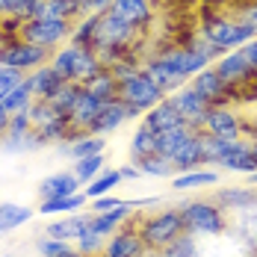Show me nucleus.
Segmentation results:
<instances>
[{"mask_svg": "<svg viewBox=\"0 0 257 257\" xmlns=\"http://www.w3.org/2000/svg\"><path fill=\"white\" fill-rule=\"evenodd\" d=\"M148 257H157V254H148Z\"/></svg>", "mask_w": 257, "mask_h": 257, "instance_id": "0e129e2a", "label": "nucleus"}, {"mask_svg": "<svg viewBox=\"0 0 257 257\" xmlns=\"http://www.w3.org/2000/svg\"><path fill=\"white\" fill-rule=\"evenodd\" d=\"M0 257H9V254H0Z\"/></svg>", "mask_w": 257, "mask_h": 257, "instance_id": "e2e57ef3", "label": "nucleus"}, {"mask_svg": "<svg viewBox=\"0 0 257 257\" xmlns=\"http://www.w3.org/2000/svg\"><path fill=\"white\" fill-rule=\"evenodd\" d=\"M89 207V198L77 192L68 198H51V201H39V213L42 216H68V213H80Z\"/></svg>", "mask_w": 257, "mask_h": 257, "instance_id": "7c9ffc66", "label": "nucleus"}, {"mask_svg": "<svg viewBox=\"0 0 257 257\" xmlns=\"http://www.w3.org/2000/svg\"><path fill=\"white\" fill-rule=\"evenodd\" d=\"M157 257H204V239H198V236L183 231L178 239H172Z\"/></svg>", "mask_w": 257, "mask_h": 257, "instance_id": "473e14b6", "label": "nucleus"}, {"mask_svg": "<svg viewBox=\"0 0 257 257\" xmlns=\"http://www.w3.org/2000/svg\"><path fill=\"white\" fill-rule=\"evenodd\" d=\"M112 12H118L124 21L139 27L142 33H148L151 24L157 21V6L154 0H112Z\"/></svg>", "mask_w": 257, "mask_h": 257, "instance_id": "412c9836", "label": "nucleus"}, {"mask_svg": "<svg viewBox=\"0 0 257 257\" xmlns=\"http://www.w3.org/2000/svg\"><path fill=\"white\" fill-rule=\"evenodd\" d=\"M180 216H183V231L198 236V239H219L231 231V219L213 198L195 195L180 201Z\"/></svg>", "mask_w": 257, "mask_h": 257, "instance_id": "7ed1b4c3", "label": "nucleus"}, {"mask_svg": "<svg viewBox=\"0 0 257 257\" xmlns=\"http://www.w3.org/2000/svg\"><path fill=\"white\" fill-rule=\"evenodd\" d=\"M68 169H71L74 178L86 186V183H92V180L106 169V154H92V157H83V160H74Z\"/></svg>", "mask_w": 257, "mask_h": 257, "instance_id": "f704fd0d", "label": "nucleus"}, {"mask_svg": "<svg viewBox=\"0 0 257 257\" xmlns=\"http://www.w3.org/2000/svg\"><path fill=\"white\" fill-rule=\"evenodd\" d=\"M136 166H139V172H142V178H157V180H172L178 172H175V166H172V160L163 154H148V157H139V160H133Z\"/></svg>", "mask_w": 257, "mask_h": 257, "instance_id": "2f4dec72", "label": "nucleus"}, {"mask_svg": "<svg viewBox=\"0 0 257 257\" xmlns=\"http://www.w3.org/2000/svg\"><path fill=\"white\" fill-rule=\"evenodd\" d=\"M157 3H163V0H154V6H157Z\"/></svg>", "mask_w": 257, "mask_h": 257, "instance_id": "052dcab7", "label": "nucleus"}, {"mask_svg": "<svg viewBox=\"0 0 257 257\" xmlns=\"http://www.w3.org/2000/svg\"><path fill=\"white\" fill-rule=\"evenodd\" d=\"M228 216H239L257 207V186L251 183H236V186H216L210 195Z\"/></svg>", "mask_w": 257, "mask_h": 257, "instance_id": "ddd939ff", "label": "nucleus"}, {"mask_svg": "<svg viewBox=\"0 0 257 257\" xmlns=\"http://www.w3.org/2000/svg\"><path fill=\"white\" fill-rule=\"evenodd\" d=\"M148 154H157V133L139 118V127L130 136V157L139 160V157H148Z\"/></svg>", "mask_w": 257, "mask_h": 257, "instance_id": "72a5a7b5", "label": "nucleus"}, {"mask_svg": "<svg viewBox=\"0 0 257 257\" xmlns=\"http://www.w3.org/2000/svg\"><path fill=\"white\" fill-rule=\"evenodd\" d=\"M163 98H166V95L157 89L154 80L145 74V68H139L133 77H127L121 86H118V101L127 103V109L133 112V118H136V121H139L151 106H157Z\"/></svg>", "mask_w": 257, "mask_h": 257, "instance_id": "423d86ee", "label": "nucleus"}, {"mask_svg": "<svg viewBox=\"0 0 257 257\" xmlns=\"http://www.w3.org/2000/svg\"><path fill=\"white\" fill-rule=\"evenodd\" d=\"M92 257H103V254H92Z\"/></svg>", "mask_w": 257, "mask_h": 257, "instance_id": "680f3d73", "label": "nucleus"}, {"mask_svg": "<svg viewBox=\"0 0 257 257\" xmlns=\"http://www.w3.org/2000/svg\"><path fill=\"white\" fill-rule=\"evenodd\" d=\"M30 118H33V130L42 133V139L48 145H62L71 133V121L65 112H59L51 101H33L30 106Z\"/></svg>", "mask_w": 257, "mask_h": 257, "instance_id": "1a4fd4ad", "label": "nucleus"}, {"mask_svg": "<svg viewBox=\"0 0 257 257\" xmlns=\"http://www.w3.org/2000/svg\"><path fill=\"white\" fill-rule=\"evenodd\" d=\"M51 65L62 80H71L80 86L103 71V62L98 59V53L86 45H74V42H65L62 48H56L51 56Z\"/></svg>", "mask_w": 257, "mask_h": 257, "instance_id": "39448f33", "label": "nucleus"}, {"mask_svg": "<svg viewBox=\"0 0 257 257\" xmlns=\"http://www.w3.org/2000/svg\"><path fill=\"white\" fill-rule=\"evenodd\" d=\"M95 27H98V15H83V18H77V21H74V33H71V42H74V45L92 48Z\"/></svg>", "mask_w": 257, "mask_h": 257, "instance_id": "a19ab883", "label": "nucleus"}, {"mask_svg": "<svg viewBox=\"0 0 257 257\" xmlns=\"http://www.w3.org/2000/svg\"><path fill=\"white\" fill-rule=\"evenodd\" d=\"M71 245H74V242L53 239V236H45V233H39V239H36V248H39V254L42 257H59V254H65Z\"/></svg>", "mask_w": 257, "mask_h": 257, "instance_id": "37998d69", "label": "nucleus"}, {"mask_svg": "<svg viewBox=\"0 0 257 257\" xmlns=\"http://www.w3.org/2000/svg\"><path fill=\"white\" fill-rule=\"evenodd\" d=\"M189 86L198 92V95H204L210 106H225V103H239V92L231 89L225 80L219 77V71L213 68V65H207L204 71H198L195 77L189 80Z\"/></svg>", "mask_w": 257, "mask_h": 257, "instance_id": "9b49d317", "label": "nucleus"}, {"mask_svg": "<svg viewBox=\"0 0 257 257\" xmlns=\"http://www.w3.org/2000/svg\"><path fill=\"white\" fill-rule=\"evenodd\" d=\"M74 245H77V248H80V251H83L86 257H92V254H103V245H106V236H98V233L86 231V233H83V236L77 239V242H74Z\"/></svg>", "mask_w": 257, "mask_h": 257, "instance_id": "a18cd8bd", "label": "nucleus"}, {"mask_svg": "<svg viewBox=\"0 0 257 257\" xmlns=\"http://www.w3.org/2000/svg\"><path fill=\"white\" fill-rule=\"evenodd\" d=\"M201 6H204V9H228L231 0H201Z\"/></svg>", "mask_w": 257, "mask_h": 257, "instance_id": "5fc2aeb1", "label": "nucleus"}, {"mask_svg": "<svg viewBox=\"0 0 257 257\" xmlns=\"http://www.w3.org/2000/svg\"><path fill=\"white\" fill-rule=\"evenodd\" d=\"M219 178H222L219 169L201 166V169H192V172H180L169 183H172L175 192H195V189H207V186H219Z\"/></svg>", "mask_w": 257, "mask_h": 257, "instance_id": "393cba45", "label": "nucleus"}, {"mask_svg": "<svg viewBox=\"0 0 257 257\" xmlns=\"http://www.w3.org/2000/svg\"><path fill=\"white\" fill-rule=\"evenodd\" d=\"M39 18H59V21H77L80 0H45L39 9Z\"/></svg>", "mask_w": 257, "mask_h": 257, "instance_id": "c9c22d12", "label": "nucleus"}, {"mask_svg": "<svg viewBox=\"0 0 257 257\" xmlns=\"http://www.w3.org/2000/svg\"><path fill=\"white\" fill-rule=\"evenodd\" d=\"M112 9V0H80V18L83 15H103Z\"/></svg>", "mask_w": 257, "mask_h": 257, "instance_id": "de8ad7c7", "label": "nucleus"}, {"mask_svg": "<svg viewBox=\"0 0 257 257\" xmlns=\"http://www.w3.org/2000/svg\"><path fill=\"white\" fill-rule=\"evenodd\" d=\"M83 192V183L74 178L71 169H59L39 183V201H51V198H68Z\"/></svg>", "mask_w": 257, "mask_h": 257, "instance_id": "6ab92c4d", "label": "nucleus"}, {"mask_svg": "<svg viewBox=\"0 0 257 257\" xmlns=\"http://www.w3.org/2000/svg\"><path fill=\"white\" fill-rule=\"evenodd\" d=\"M216 169H219L222 175H242V178H248L251 172H257V157H254V151H251V145H248V139L239 136V139L233 142V148L222 157V163H219Z\"/></svg>", "mask_w": 257, "mask_h": 257, "instance_id": "a211bd4d", "label": "nucleus"}, {"mask_svg": "<svg viewBox=\"0 0 257 257\" xmlns=\"http://www.w3.org/2000/svg\"><path fill=\"white\" fill-rule=\"evenodd\" d=\"M33 130V118H30V112H18V115H12V121H9V130L6 133H12V136H24Z\"/></svg>", "mask_w": 257, "mask_h": 257, "instance_id": "09e8293b", "label": "nucleus"}, {"mask_svg": "<svg viewBox=\"0 0 257 257\" xmlns=\"http://www.w3.org/2000/svg\"><path fill=\"white\" fill-rule=\"evenodd\" d=\"M195 33L210 42V45H219L225 51H236L242 48L245 42H251L257 33L248 24H242L239 18H233L228 9H198V18H195Z\"/></svg>", "mask_w": 257, "mask_h": 257, "instance_id": "f03ea898", "label": "nucleus"}, {"mask_svg": "<svg viewBox=\"0 0 257 257\" xmlns=\"http://www.w3.org/2000/svg\"><path fill=\"white\" fill-rule=\"evenodd\" d=\"M145 39V33L139 27L124 21L118 12H103L98 15V27H95V39H92V51L98 53L103 68H109L115 59H121L127 51H133L139 42Z\"/></svg>", "mask_w": 257, "mask_h": 257, "instance_id": "f257e3e1", "label": "nucleus"}, {"mask_svg": "<svg viewBox=\"0 0 257 257\" xmlns=\"http://www.w3.org/2000/svg\"><path fill=\"white\" fill-rule=\"evenodd\" d=\"M59 257H86V254H83V251H80L77 245H71V248H68V251H65V254H59Z\"/></svg>", "mask_w": 257, "mask_h": 257, "instance_id": "4d7b16f0", "label": "nucleus"}, {"mask_svg": "<svg viewBox=\"0 0 257 257\" xmlns=\"http://www.w3.org/2000/svg\"><path fill=\"white\" fill-rule=\"evenodd\" d=\"M89 222H92V210L89 213H68V216H53L51 222L45 225V236L53 239H65V242H77L83 233L89 231Z\"/></svg>", "mask_w": 257, "mask_h": 257, "instance_id": "dca6fc26", "label": "nucleus"}, {"mask_svg": "<svg viewBox=\"0 0 257 257\" xmlns=\"http://www.w3.org/2000/svg\"><path fill=\"white\" fill-rule=\"evenodd\" d=\"M228 12H231L233 18H239L242 24H248L257 33V0H231Z\"/></svg>", "mask_w": 257, "mask_h": 257, "instance_id": "79ce46f5", "label": "nucleus"}, {"mask_svg": "<svg viewBox=\"0 0 257 257\" xmlns=\"http://www.w3.org/2000/svg\"><path fill=\"white\" fill-rule=\"evenodd\" d=\"M213 68L219 71V77L225 80L231 89H242V86H248L251 80H257V71L248 65V59L242 56V51L236 48V51H228V53H222L216 62H213Z\"/></svg>", "mask_w": 257, "mask_h": 257, "instance_id": "4468645a", "label": "nucleus"}, {"mask_svg": "<svg viewBox=\"0 0 257 257\" xmlns=\"http://www.w3.org/2000/svg\"><path fill=\"white\" fill-rule=\"evenodd\" d=\"M27 83H30L36 101H51L53 95H56V89H59L65 80L59 77V74L53 71V65L48 62V65H42V68L30 71V74H27Z\"/></svg>", "mask_w": 257, "mask_h": 257, "instance_id": "a878e982", "label": "nucleus"}, {"mask_svg": "<svg viewBox=\"0 0 257 257\" xmlns=\"http://www.w3.org/2000/svg\"><path fill=\"white\" fill-rule=\"evenodd\" d=\"M71 33H74V21H59V18H30L21 27V36L24 42H33L39 48H48L56 51L62 48L65 42H71Z\"/></svg>", "mask_w": 257, "mask_h": 257, "instance_id": "0eeeda50", "label": "nucleus"}, {"mask_svg": "<svg viewBox=\"0 0 257 257\" xmlns=\"http://www.w3.org/2000/svg\"><path fill=\"white\" fill-rule=\"evenodd\" d=\"M42 3L45 0H18V6H15V18H21V21H30V18H39V9H42Z\"/></svg>", "mask_w": 257, "mask_h": 257, "instance_id": "49530a36", "label": "nucleus"}, {"mask_svg": "<svg viewBox=\"0 0 257 257\" xmlns=\"http://www.w3.org/2000/svg\"><path fill=\"white\" fill-rule=\"evenodd\" d=\"M248 118L242 115V109L236 103H225V106H210L204 121V133L213 136H225V139H239L245 136Z\"/></svg>", "mask_w": 257, "mask_h": 257, "instance_id": "9d476101", "label": "nucleus"}, {"mask_svg": "<svg viewBox=\"0 0 257 257\" xmlns=\"http://www.w3.org/2000/svg\"><path fill=\"white\" fill-rule=\"evenodd\" d=\"M192 133V127L189 124H183V127H175V130H166V133H157V154L163 157H172L175 151H178V145Z\"/></svg>", "mask_w": 257, "mask_h": 257, "instance_id": "58836bf2", "label": "nucleus"}, {"mask_svg": "<svg viewBox=\"0 0 257 257\" xmlns=\"http://www.w3.org/2000/svg\"><path fill=\"white\" fill-rule=\"evenodd\" d=\"M80 92H83V86H80V83H71V80H65V83L56 89V95L51 98V103L56 106V109H59V112H65V115H68V112H71V106L77 103Z\"/></svg>", "mask_w": 257, "mask_h": 257, "instance_id": "ea45409f", "label": "nucleus"}, {"mask_svg": "<svg viewBox=\"0 0 257 257\" xmlns=\"http://www.w3.org/2000/svg\"><path fill=\"white\" fill-rule=\"evenodd\" d=\"M124 201L118 198V195H103V198H95V201H89V210L92 213H106V210H115V207H121Z\"/></svg>", "mask_w": 257, "mask_h": 257, "instance_id": "8fccbe9b", "label": "nucleus"}, {"mask_svg": "<svg viewBox=\"0 0 257 257\" xmlns=\"http://www.w3.org/2000/svg\"><path fill=\"white\" fill-rule=\"evenodd\" d=\"M51 56H53V51L39 48V45L24 42V39H6V42L0 45V65L18 68V71H24V74L42 68V65H48Z\"/></svg>", "mask_w": 257, "mask_h": 257, "instance_id": "6e6552de", "label": "nucleus"}, {"mask_svg": "<svg viewBox=\"0 0 257 257\" xmlns=\"http://www.w3.org/2000/svg\"><path fill=\"white\" fill-rule=\"evenodd\" d=\"M83 89H86V92H92L95 98H101L103 103L118 98V83H115V77H112L106 68H103L101 74H95L89 83H83Z\"/></svg>", "mask_w": 257, "mask_h": 257, "instance_id": "4c0bfd02", "label": "nucleus"}, {"mask_svg": "<svg viewBox=\"0 0 257 257\" xmlns=\"http://www.w3.org/2000/svg\"><path fill=\"white\" fill-rule=\"evenodd\" d=\"M15 6H18V0H0V18L12 15V12H15Z\"/></svg>", "mask_w": 257, "mask_h": 257, "instance_id": "864d4df0", "label": "nucleus"}, {"mask_svg": "<svg viewBox=\"0 0 257 257\" xmlns=\"http://www.w3.org/2000/svg\"><path fill=\"white\" fill-rule=\"evenodd\" d=\"M106 148H109L106 136H98V133H80L74 139L56 145L59 157H65V160H71V163H74V160H83V157H92V154H106Z\"/></svg>", "mask_w": 257, "mask_h": 257, "instance_id": "4be33fe9", "label": "nucleus"}, {"mask_svg": "<svg viewBox=\"0 0 257 257\" xmlns=\"http://www.w3.org/2000/svg\"><path fill=\"white\" fill-rule=\"evenodd\" d=\"M236 139H225V136H213V133H204L201 130V157H204L207 169H216L222 163V157L233 148Z\"/></svg>", "mask_w": 257, "mask_h": 257, "instance_id": "c756f323", "label": "nucleus"}, {"mask_svg": "<svg viewBox=\"0 0 257 257\" xmlns=\"http://www.w3.org/2000/svg\"><path fill=\"white\" fill-rule=\"evenodd\" d=\"M42 148H48V142L42 139V133H36V130H30L24 136H12V133H6L3 139H0V151L3 154H33V151H42Z\"/></svg>", "mask_w": 257, "mask_h": 257, "instance_id": "bb28decb", "label": "nucleus"}, {"mask_svg": "<svg viewBox=\"0 0 257 257\" xmlns=\"http://www.w3.org/2000/svg\"><path fill=\"white\" fill-rule=\"evenodd\" d=\"M127 121H136L133 118V112L127 109V103H121L118 98L115 101H106L101 109V115L92 121V127L89 133H98V136H109V133H115V130H121Z\"/></svg>", "mask_w": 257, "mask_h": 257, "instance_id": "aec40b11", "label": "nucleus"}, {"mask_svg": "<svg viewBox=\"0 0 257 257\" xmlns=\"http://www.w3.org/2000/svg\"><path fill=\"white\" fill-rule=\"evenodd\" d=\"M103 109V101L101 98H95L92 92H80L77 103L71 106V112H68V121H71V133H68V139H74V136H80V133H89V127H92V121L101 115ZM65 139V142H68Z\"/></svg>", "mask_w": 257, "mask_h": 257, "instance_id": "f3484780", "label": "nucleus"}, {"mask_svg": "<svg viewBox=\"0 0 257 257\" xmlns=\"http://www.w3.org/2000/svg\"><path fill=\"white\" fill-rule=\"evenodd\" d=\"M136 231L142 236L148 254H160L172 239H178L183 233V216L180 207H160V210H139L136 216Z\"/></svg>", "mask_w": 257, "mask_h": 257, "instance_id": "20e7f679", "label": "nucleus"}, {"mask_svg": "<svg viewBox=\"0 0 257 257\" xmlns=\"http://www.w3.org/2000/svg\"><path fill=\"white\" fill-rule=\"evenodd\" d=\"M103 257H148V248L136 231V219L127 222L124 228H118L112 236H106Z\"/></svg>", "mask_w": 257, "mask_h": 257, "instance_id": "2eb2a0df", "label": "nucleus"}, {"mask_svg": "<svg viewBox=\"0 0 257 257\" xmlns=\"http://www.w3.org/2000/svg\"><path fill=\"white\" fill-rule=\"evenodd\" d=\"M33 89H30V83H27V77H24V83H18L6 98H3V109L9 112V115H18V112H30V106H33Z\"/></svg>", "mask_w": 257, "mask_h": 257, "instance_id": "e433bc0d", "label": "nucleus"}, {"mask_svg": "<svg viewBox=\"0 0 257 257\" xmlns=\"http://www.w3.org/2000/svg\"><path fill=\"white\" fill-rule=\"evenodd\" d=\"M248 257H257V251H251V254H248Z\"/></svg>", "mask_w": 257, "mask_h": 257, "instance_id": "bf43d9fd", "label": "nucleus"}, {"mask_svg": "<svg viewBox=\"0 0 257 257\" xmlns=\"http://www.w3.org/2000/svg\"><path fill=\"white\" fill-rule=\"evenodd\" d=\"M9 121H12V115H9V112L0 106V139L6 136V130H9Z\"/></svg>", "mask_w": 257, "mask_h": 257, "instance_id": "6e6d98bb", "label": "nucleus"}, {"mask_svg": "<svg viewBox=\"0 0 257 257\" xmlns=\"http://www.w3.org/2000/svg\"><path fill=\"white\" fill-rule=\"evenodd\" d=\"M166 98L175 103V109L186 118V124L192 130H204L207 112H210V101H207L204 95H198V92L186 83V86H180L178 92H172V95H166Z\"/></svg>", "mask_w": 257, "mask_h": 257, "instance_id": "f8f14e48", "label": "nucleus"}, {"mask_svg": "<svg viewBox=\"0 0 257 257\" xmlns=\"http://www.w3.org/2000/svg\"><path fill=\"white\" fill-rule=\"evenodd\" d=\"M142 121L154 130V133H166V130H175V127H183V124H186V118L175 109V103L169 101V98H163L157 106H151V109L142 115Z\"/></svg>", "mask_w": 257, "mask_h": 257, "instance_id": "b1692460", "label": "nucleus"}, {"mask_svg": "<svg viewBox=\"0 0 257 257\" xmlns=\"http://www.w3.org/2000/svg\"><path fill=\"white\" fill-rule=\"evenodd\" d=\"M121 183H124V180H121V172L106 166L101 175L92 180V183H86V186H83V195H86L89 201H95V198H103V195H112Z\"/></svg>", "mask_w": 257, "mask_h": 257, "instance_id": "c85d7f7f", "label": "nucleus"}, {"mask_svg": "<svg viewBox=\"0 0 257 257\" xmlns=\"http://www.w3.org/2000/svg\"><path fill=\"white\" fill-rule=\"evenodd\" d=\"M175 172H192V169H201L204 166V157H201V130H192L183 142L178 145V151L169 157Z\"/></svg>", "mask_w": 257, "mask_h": 257, "instance_id": "5701e85b", "label": "nucleus"}, {"mask_svg": "<svg viewBox=\"0 0 257 257\" xmlns=\"http://www.w3.org/2000/svg\"><path fill=\"white\" fill-rule=\"evenodd\" d=\"M36 213H39V210H33V207H27V204L0 201V236L9 233V231H15V228H21V225H27Z\"/></svg>", "mask_w": 257, "mask_h": 257, "instance_id": "cd10ccee", "label": "nucleus"}, {"mask_svg": "<svg viewBox=\"0 0 257 257\" xmlns=\"http://www.w3.org/2000/svg\"><path fill=\"white\" fill-rule=\"evenodd\" d=\"M118 172H121V180L124 183H136V180L142 178V172H139V166L130 160V163H124V166H118Z\"/></svg>", "mask_w": 257, "mask_h": 257, "instance_id": "3c124183", "label": "nucleus"}, {"mask_svg": "<svg viewBox=\"0 0 257 257\" xmlns=\"http://www.w3.org/2000/svg\"><path fill=\"white\" fill-rule=\"evenodd\" d=\"M245 180H248L251 186H257V172H251V175H248V178H245Z\"/></svg>", "mask_w": 257, "mask_h": 257, "instance_id": "13d9d810", "label": "nucleus"}, {"mask_svg": "<svg viewBox=\"0 0 257 257\" xmlns=\"http://www.w3.org/2000/svg\"><path fill=\"white\" fill-rule=\"evenodd\" d=\"M239 51H242V56L248 59V65H251V68L257 71V36L251 39V42H245V45H242Z\"/></svg>", "mask_w": 257, "mask_h": 257, "instance_id": "603ef678", "label": "nucleus"}, {"mask_svg": "<svg viewBox=\"0 0 257 257\" xmlns=\"http://www.w3.org/2000/svg\"><path fill=\"white\" fill-rule=\"evenodd\" d=\"M24 71H18V68H9V65H0V103H3V98L18 86V83H24Z\"/></svg>", "mask_w": 257, "mask_h": 257, "instance_id": "c03bdc74", "label": "nucleus"}]
</instances>
